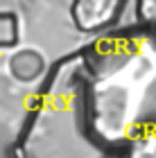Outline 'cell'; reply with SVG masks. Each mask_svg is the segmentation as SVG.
Wrapping results in <instances>:
<instances>
[{
	"mask_svg": "<svg viewBox=\"0 0 156 158\" xmlns=\"http://www.w3.org/2000/svg\"><path fill=\"white\" fill-rule=\"evenodd\" d=\"M27 131L54 140H23V158H97V138L91 131L84 95L82 59L61 63L48 77L32 109Z\"/></svg>",
	"mask_w": 156,
	"mask_h": 158,
	"instance_id": "6da1fadb",
	"label": "cell"
},
{
	"mask_svg": "<svg viewBox=\"0 0 156 158\" xmlns=\"http://www.w3.org/2000/svg\"><path fill=\"white\" fill-rule=\"evenodd\" d=\"M124 0H73L70 16L79 32H100L113 25Z\"/></svg>",
	"mask_w": 156,
	"mask_h": 158,
	"instance_id": "7a4b0ae2",
	"label": "cell"
},
{
	"mask_svg": "<svg viewBox=\"0 0 156 158\" xmlns=\"http://www.w3.org/2000/svg\"><path fill=\"white\" fill-rule=\"evenodd\" d=\"M18 43V18L9 11H0V50Z\"/></svg>",
	"mask_w": 156,
	"mask_h": 158,
	"instance_id": "3957f363",
	"label": "cell"
}]
</instances>
